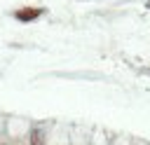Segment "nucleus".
<instances>
[{"label":"nucleus","mask_w":150,"mask_h":145,"mask_svg":"<svg viewBox=\"0 0 150 145\" xmlns=\"http://www.w3.org/2000/svg\"><path fill=\"white\" fill-rule=\"evenodd\" d=\"M42 14H45L42 7H19L14 12V19H19L21 23H30V21H38Z\"/></svg>","instance_id":"1"},{"label":"nucleus","mask_w":150,"mask_h":145,"mask_svg":"<svg viewBox=\"0 0 150 145\" xmlns=\"http://www.w3.org/2000/svg\"><path fill=\"white\" fill-rule=\"evenodd\" d=\"M30 143L33 145H40V131H33L30 133Z\"/></svg>","instance_id":"2"},{"label":"nucleus","mask_w":150,"mask_h":145,"mask_svg":"<svg viewBox=\"0 0 150 145\" xmlns=\"http://www.w3.org/2000/svg\"><path fill=\"white\" fill-rule=\"evenodd\" d=\"M148 7H150V2H148Z\"/></svg>","instance_id":"3"}]
</instances>
